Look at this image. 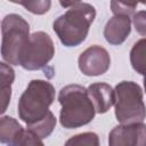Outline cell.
<instances>
[{"instance_id":"1","label":"cell","mask_w":146,"mask_h":146,"mask_svg":"<svg viewBox=\"0 0 146 146\" xmlns=\"http://www.w3.org/2000/svg\"><path fill=\"white\" fill-rule=\"evenodd\" d=\"M60 5L67 10L54 21L52 29L65 47H76L86 40L96 17V9L92 5L81 1L60 2Z\"/></svg>"},{"instance_id":"2","label":"cell","mask_w":146,"mask_h":146,"mask_svg":"<svg viewBox=\"0 0 146 146\" xmlns=\"http://www.w3.org/2000/svg\"><path fill=\"white\" fill-rule=\"evenodd\" d=\"M62 106L59 113L60 125L75 129L90 123L96 114L95 106L89 97L88 89L80 84H67L58 94Z\"/></svg>"},{"instance_id":"3","label":"cell","mask_w":146,"mask_h":146,"mask_svg":"<svg viewBox=\"0 0 146 146\" xmlns=\"http://www.w3.org/2000/svg\"><path fill=\"white\" fill-rule=\"evenodd\" d=\"M54 100L55 88L49 81L32 80L18 100V116L26 125L34 124L48 115Z\"/></svg>"},{"instance_id":"4","label":"cell","mask_w":146,"mask_h":146,"mask_svg":"<svg viewBox=\"0 0 146 146\" xmlns=\"http://www.w3.org/2000/svg\"><path fill=\"white\" fill-rule=\"evenodd\" d=\"M1 57L9 65H19L31 34L29 23L17 14L6 15L1 22Z\"/></svg>"},{"instance_id":"5","label":"cell","mask_w":146,"mask_h":146,"mask_svg":"<svg viewBox=\"0 0 146 146\" xmlns=\"http://www.w3.org/2000/svg\"><path fill=\"white\" fill-rule=\"evenodd\" d=\"M115 117L120 124L141 123L146 117L143 90L133 81H121L114 88Z\"/></svg>"},{"instance_id":"6","label":"cell","mask_w":146,"mask_h":146,"mask_svg":"<svg viewBox=\"0 0 146 146\" xmlns=\"http://www.w3.org/2000/svg\"><path fill=\"white\" fill-rule=\"evenodd\" d=\"M55 46L48 33L38 31L31 34L29 44L26 46L19 66L27 71H36L43 68L54 57Z\"/></svg>"},{"instance_id":"7","label":"cell","mask_w":146,"mask_h":146,"mask_svg":"<svg viewBox=\"0 0 146 146\" xmlns=\"http://www.w3.org/2000/svg\"><path fill=\"white\" fill-rule=\"evenodd\" d=\"M79 68L88 76H98L106 73L111 66V57L105 48L95 44L87 48L79 56Z\"/></svg>"},{"instance_id":"8","label":"cell","mask_w":146,"mask_h":146,"mask_svg":"<svg viewBox=\"0 0 146 146\" xmlns=\"http://www.w3.org/2000/svg\"><path fill=\"white\" fill-rule=\"evenodd\" d=\"M108 146H146V124L141 122L114 127L108 133Z\"/></svg>"},{"instance_id":"9","label":"cell","mask_w":146,"mask_h":146,"mask_svg":"<svg viewBox=\"0 0 146 146\" xmlns=\"http://www.w3.org/2000/svg\"><path fill=\"white\" fill-rule=\"evenodd\" d=\"M131 32V18L127 15H114L104 27L105 40L113 46L122 44Z\"/></svg>"},{"instance_id":"10","label":"cell","mask_w":146,"mask_h":146,"mask_svg":"<svg viewBox=\"0 0 146 146\" xmlns=\"http://www.w3.org/2000/svg\"><path fill=\"white\" fill-rule=\"evenodd\" d=\"M89 97L95 106L96 113L104 114L114 105V89L104 82L91 83L88 88Z\"/></svg>"},{"instance_id":"11","label":"cell","mask_w":146,"mask_h":146,"mask_svg":"<svg viewBox=\"0 0 146 146\" xmlns=\"http://www.w3.org/2000/svg\"><path fill=\"white\" fill-rule=\"evenodd\" d=\"M23 127L11 116L0 119V141L3 146H14L17 137L23 131Z\"/></svg>"},{"instance_id":"12","label":"cell","mask_w":146,"mask_h":146,"mask_svg":"<svg viewBox=\"0 0 146 146\" xmlns=\"http://www.w3.org/2000/svg\"><path fill=\"white\" fill-rule=\"evenodd\" d=\"M130 64L132 68L144 76V88L146 91V38L138 40L130 50Z\"/></svg>"},{"instance_id":"13","label":"cell","mask_w":146,"mask_h":146,"mask_svg":"<svg viewBox=\"0 0 146 146\" xmlns=\"http://www.w3.org/2000/svg\"><path fill=\"white\" fill-rule=\"evenodd\" d=\"M0 75H1V113H5L11 97V84L15 79L14 70L6 63H0Z\"/></svg>"},{"instance_id":"14","label":"cell","mask_w":146,"mask_h":146,"mask_svg":"<svg viewBox=\"0 0 146 146\" xmlns=\"http://www.w3.org/2000/svg\"><path fill=\"white\" fill-rule=\"evenodd\" d=\"M55 127H56V117L52 114V112L50 111L48 113V115L44 119H42L41 121H39L34 124L27 125V130L32 131L33 133L39 136L41 139H43V138H47L48 136H50V133L54 131Z\"/></svg>"},{"instance_id":"15","label":"cell","mask_w":146,"mask_h":146,"mask_svg":"<svg viewBox=\"0 0 146 146\" xmlns=\"http://www.w3.org/2000/svg\"><path fill=\"white\" fill-rule=\"evenodd\" d=\"M64 146H99V137L95 132H82L68 138Z\"/></svg>"},{"instance_id":"16","label":"cell","mask_w":146,"mask_h":146,"mask_svg":"<svg viewBox=\"0 0 146 146\" xmlns=\"http://www.w3.org/2000/svg\"><path fill=\"white\" fill-rule=\"evenodd\" d=\"M14 146H44L42 139L30 130H23L17 137Z\"/></svg>"},{"instance_id":"17","label":"cell","mask_w":146,"mask_h":146,"mask_svg":"<svg viewBox=\"0 0 146 146\" xmlns=\"http://www.w3.org/2000/svg\"><path fill=\"white\" fill-rule=\"evenodd\" d=\"M21 6H23L24 8H26L29 11H31L32 14L35 15H42L46 14L51 6V1L49 0H42V1H18L16 2Z\"/></svg>"},{"instance_id":"18","label":"cell","mask_w":146,"mask_h":146,"mask_svg":"<svg viewBox=\"0 0 146 146\" xmlns=\"http://www.w3.org/2000/svg\"><path fill=\"white\" fill-rule=\"evenodd\" d=\"M136 7H137V3L111 1V9H112L113 15H127L131 17V15H135Z\"/></svg>"},{"instance_id":"19","label":"cell","mask_w":146,"mask_h":146,"mask_svg":"<svg viewBox=\"0 0 146 146\" xmlns=\"http://www.w3.org/2000/svg\"><path fill=\"white\" fill-rule=\"evenodd\" d=\"M132 24L137 33L146 36V10H139L132 16Z\"/></svg>"}]
</instances>
